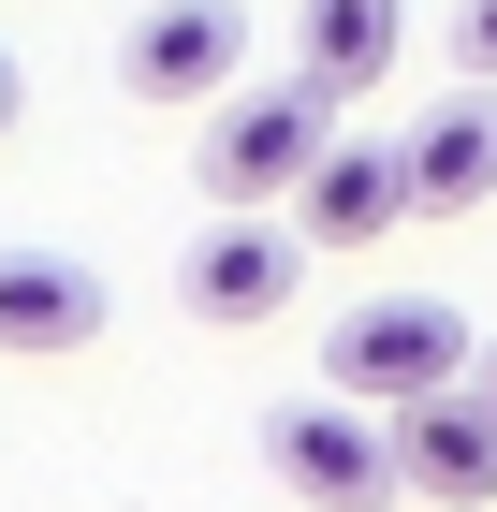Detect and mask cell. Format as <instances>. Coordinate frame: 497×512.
Returning a JSON list of instances; mask_svg holds the SVG:
<instances>
[{
  "label": "cell",
  "instance_id": "1",
  "mask_svg": "<svg viewBox=\"0 0 497 512\" xmlns=\"http://www.w3.org/2000/svg\"><path fill=\"white\" fill-rule=\"evenodd\" d=\"M468 308L454 293H366V308L322 322V395H351V410H410V395H454L468 381Z\"/></svg>",
  "mask_w": 497,
  "mask_h": 512
},
{
  "label": "cell",
  "instance_id": "2",
  "mask_svg": "<svg viewBox=\"0 0 497 512\" xmlns=\"http://www.w3.org/2000/svg\"><path fill=\"white\" fill-rule=\"evenodd\" d=\"M322 147H337V88L264 74V88L220 103V132L191 147V176H205V205H293L307 176H322Z\"/></svg>",
  "mask_w": 497,
  "mask_h": 512
},
{
  "label": "cell",
  "instance_id": "3",
  "mask_svg": "<svg viewBox=\"0 0 497 512\" xmlns=\"http://www.w3.org/2000/svg\"><path fill=\"white\" fill-rule=\"evenodd\" d=\"M264 469L293 483L307 512H381V498H410L395 425H381V410H351V395H278V410H264Z\"/></svg>",
  "mask_w": 497,
  "mask_h": 512
},
{
  "label": "cell",
  "instance_id": "4",
  "mask_svg": "<svg viewBox=\"0 0 497 512\" xmlns=\"http://www.w3.org/2000/svg\"><path fill=\"white\" fill-rule=\"evenodd\" d=\"M293 278H307V220H293V205H220V235L176 264V293H191L220 337H249V322L293 308Z\"/></svg>",
  "mask_w": 497,
  "mask_h": 512
},
{
  "label": "cell",
  "instance_id": "5",
  "mask_svg": "<svg viewBox=\"0 0 497 512\" xmlns=\"http://www.w3.org/2000/svg\"><path fill=\"white\" fill-rule=\"evenodd\" d=\"M234 74H249V15L234 0H147L117 30V88L132 103H234Z\"/></svg>",
  "mask_w": 497,
  "mask_h": 512
},
{
  "label": "cell",
  "instance_id": "6",
  "mask_svg": "<svg viewBox=\"0 0 497 512\" xmlns=\"http://www.w3.org/2000/svg\"><path fill=\"white\" fill-rule=\"evenodd\" d=\"M381 425H395L410 498H439V512H483V498H497V395H483V381L410 395V410H381Z\"/></svg>",
  "mask_w": 497,
  "mask_h": 512
},
{
  "label": "cell",
  "instance_id": "7",
  "mask_svg": "<svg viewBox=\"0 0 497 512\" xmlns=\"http://www.w3.org/2000/svg\"><path fill=\"white\" fill-rule=\"evenodd\" d=\"M88 337H103V264H74V249H0V352L59 366Z\"/></svg>",
  "mask_w": 497,
  "mask_h": 512
},
{
  "label": "cell",
  "instance_id": "8",
  "mask_svg": "<svg viewBox=\"0 0 497 512\" xmlns=\"http://www.w3.org/2000/svg\"><path fill=\"white\" fill-rule=\"evenodd\" d=\"M293 220H307V249H381L395 220H410V147H322V176L293 191Z\"/></svg>",
  "mask_w": 497,
  "mask_h": 512
},
{
  "label": "cell",
  "instance_id": "9",
  "mask_svg": "<svg viewBox=\"0 0 497 512\" xmlns=\"http://www.w3.org/2000/svg\"><path fill=\"white\" fill-rule=\"evenodd\" d=\"M468 205H497V88L410 118V220H468Z\"/></svg>",
  "mask_w": 497,
  "mask_h": 512
},
{
  "label": "cell",
  "instance_id": "10",
  "mask_svg": "<svg viewBox=\"0 0 497 512\" xmlns=\"http://www.w3.org/2000/svg\"><path fill=\"white\" fill-rule=\"evenodd\" d=\"M395 44H410V0H293V74L337 103L395 74Z\"/></svg>",
  "mask_w": 497,
  "mask_h": 512
},
{
  "label": "cell",
  "instance_id": "11",
  "mask_svg": "<svg viewBox=\"0 0 497 512\" xmlns=\"http://www.w3.org/2000/svg\"><path fill=\"white\" fill-rule=\"evenodd\" d=\"M454 74L497 88V0H468V15H454Z\"/></svg>",
  "mask_w": 497,
  "mask_h": 512
},
{
  "label": "cell",
  "instance_id": "12",
  "mask_svg": "<svg viewBox=\"0 0 497 512\" xmlns=\"http://www.w3.org/2000/svg\"><path fill=\"white\" fill-rule=\"evenodd\" d=\"M15 118H30V74H15V44H0V132H15Z\"/></svg>",
  "mask_w": 497,
  "mask_h": 512
},
{
  "label": "cell",
  "instance_id": "13",
  "mask_svg": "<svg viewBox=\"0 0 497 512\" xmlns=\"http://www.w3.org/2000/svg\"><path fill=\"white\" fill-rule=\"evenodd\" d=\"M468 381H483V395H497V366H468Z\"/></svg>",
  "mask_w": 497,
  "mask_h": 512
}]
</instances>
